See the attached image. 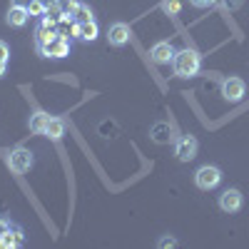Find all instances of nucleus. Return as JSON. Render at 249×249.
Returning a JSON list of instances; mask_svg holds the SVG:
<instances>
[{
    "mask_svg": "<svg viewBox=\"0 0 249 249\" xmlns=\"http://www.w3.org/2000/svg\"><path fill=\"white\" fill-rule=\"evenodd\" d=\"M172 65H175V75L177 77H195L199 72V68H202V55L197 50L184 48V50L175 53Z\"/></svg>",
    "mask_w": 249,
    "mask_h": 249,
    "instance_id": "f257e3e1",
    "label": "nucleus"
},
{
    "mask_svg": "<svg viewBox=\"0 0 249 249\" xmlns=\"http://www.w3.org/2000/svg\"><path fill=\"white\" fill-rule=\"evenodd\" d=\"M219 182H222V170L214 167V164H204V167H199L195 172V184L199 187V190H204V192L214 190Z\"/></svg>",
    "mask_w": 249,
    "mask_h": 249,
    "instance_id": "f03ea898",
    "label": "nucleus"
},
{
    "mask_svg": "<svg viewBox=\"0 0 249 249\" xmlns=\"http://www.w3.org/2000/svg\"><path fill=\"white\" fill-rule=\"evenodd\" d=\"M8 167L13 170V172H18V175H25V172H30L33 170V164H35V157H33V152L30 150H25V147H18V150H13L10 155H8Z\"/></svg>",
    "mask_w": 249,
    "mask_h": 249,
    "instance_id": "7ed1b4c3",
    "label": "nucleus"
},
{
    "mask_svg": "<svg viewBox=\"0 0 249 249\" xmlns=\"http://www.w3.org/2000/svg\"><path fill=\"white\" fill-rule=\"evenodd\" d=\"M197 147L199 144H197V140L192 135H179L175 140V157L179 162H192L197 157Z\"/></svg>",
    "mask_w": 249,
    "mask_h": 249,
    "instance_id": "20e7f679",
    "label": "nucleus"
},
{
    "mask_svg": "<svg viewBox=\"0 0 249 249\" xmlns=\"http://www.w3.org/2000/svg\"><path fill=\"white\" fill-rule=\"evenodd\" d=\"M37 50H40L43 57H65L70 53V43H68L65 35H55L53 40H48V43L37 45Z\"/></svg>",
    "mask_w": 249,
    "mask_h": 249,
    "instance_id": "39448f33",
    "label": "nucleus"
},
{
    "mask_svg": "<svg viewBox=\"0 0 249 249\" xmlns=\"http://www.w3.org/2000/svg\"><path fill=\"white\" fill-rule=\"evenodd\" d=\"M242 204H244V197L239 190H234V187H230V190H224L219 195V210L227 212V214H234L242 210Z\"/></svg>",
    "mask_w": 249,
    "mask_h": 249,
    "instance_id": "423d86ee",
    "label": "nucleus"
},
{
    "mask_svg": "<svg viewBox=\"0 0 249 249\" xmlns=\"http://www.w3.org/2000/svg\"><path fill=\"white\" fill-rule=\"evenodd\" d=\"M130 35H132V30H130L127 23H112L107 28V43L112 48H122V45L130 43Z\"/></svg>",
    "mask_w": 249,
    "mask_h": 249,
    "instance_id": "0eeeda50",
    "label": "nucleus"
},
{
    "mask_svg": "<svg viewBox=\"0 0 249 249\" xmlns=\"http://www.w3.org/2000/svg\"><path fill=\"white\" fill-rule=\"evenodd\" d=\"M247 88H244V80L242 77H227L224 85H222V95L230 100V102H239L244 97Z\"/></svg>",
    "mask_w": 249,
    "mask_h": 249,
    "instance_id": "6e6552de",
    "label": "nucleus"
},
{
    "mask_svg": "<svg viewBox=\"0 0 249 249\" xmlns=\"http://www.w3.org/2000/svg\"><path fill=\"white\" fill-rule=\"evenodd\" d=\"M150 55H152V60L157 62V65H167V62L175 60V48H172V43L162 40V43H155V45H152Z\"/></svg>",
    "mask_w": 249,
    "mask_h": 249,
    "instance_id": "1a4fd4ad",
    "label": "nucleus"
},
{
    "mask_svg": "<svg viewBox=\"0 0 249 249\" xmlns=\"http://www.w3.org/2000/svg\"><path fill=\"white\" fill-rule=\"evenodd\" d=\"M100 30H97V23L95 20H88V23H77L75 25V37L82 40V43H92V40H97Z\"/></svg>",
    "mask_w": 249,
    "mask_h": 249,
    "instance_id": "9d476101",
    "label": "nucleus"
},
{
    "mask_svg": "<svg viewBox=\"0 0 249 249\" xmlns=\"http://www.w3.org/2000/svg\"><path fill=\"white\" fill-rule=\"evenodd\" d=\"M28 18H30L28 8H15V5H10V10H8V15H5V23H8L10 28H23V25L28 23Z\"/></svg>",
    "mask_w": 249,
    "mask_h": 249,
    "instance_id": "9b49d317",
    "label": "nucleus"
},
{
    "mask_svg": "<svg viewBox=\"0 0 249 249\" xmlns=\"http://www.w3.org/2000/svg\"><path fill=\"white\" fill-rule=\"evenodd\" d=\"M48 122H50V115L37 110V112H33V115H30V130H33L35 135H45Z\"/></svg>",
    "mask_w": 249,
    "mask_h": 249,
    "instance_id": "f8f14e48",
    "label": "nucleus"
},
{
    "mask_svg": "<svg viewBox=\"0 0 249 249\" xmlns=\"http://www.w3.org/2000/svg\"><path fill=\"white\" fill-rule=\"evenodd\" d=\"M62 135H65V122H62L60 117H50L48 127H45V137H50V140H60Z\"/></svg>",
    "mask_w": 249,
    "mask_h": 249,
    "instance_id": "ddd939ff",
    "label": "nucleus"
},
{
    "mask_svg": "<svg viewBox=\"0 0 249 249\" xmlns=\"http://www.w3.org/2000/svg\"><path fill=\"white\" fill-rule=\"evenodd\" d=\"M55 8H57V13H60L62 20H70L72 13H75V8H77V3H75V0H55Z\"/></svg>",
    "mask_w": 249,
    "mask_h": 249,
    "instance_id": "4468645a",
    "label": "nucleus"
},
{
    "mask_svg": "<svg viewBox=\"0 0 249 249\" xmlns=\"http://www.w3.org/2000/svg\"><path fill=\"white\" fill-rule=\"evenodd\" d=\"M72 18L77 20V23H88V20H92V10H90V5H85V3H77V8H75Z\"/></svg>",
    "mask_w": 249,
    "mask_h": 249,
    "instance_id": "2eb2a0df",
    "label": "nucleus"
},
{
    "mask_svg": "<svg viewBox=\"0 0 249 249\" xmlns=\"http://www.w3.org/2000/svg\"><path fill=\"white\" fill-rule=\"evenodd\" d=\"M162 10L167 13V15H179V0H164Z\"/></svg>",
    "mask_w": 249,
    "mask_h": 249,
    "instance_id": "dca6fc26",
    "label": "nucleus"
},
{
    "mask_svg": "<svg viewBox=\"0 0 249 249\" xmlns=\"http://www.w3.org/2000/svg\"><path fill=\"white\" fill-rule=\"evenodd\" d=\"M45 8H48L45 3H40V0H33V3L28 5V13H30V15H45Z\"/></svg>",
    "mask_w": 249,
    "mask_h": 249,
    "instance_id": "f3484780",
    "label": "nucleus"
},
{
    "mask_svg": "<svg viewBox=\"0 0 249 249\" xmlns=\"http://www.w3.org/2000/svg\"><path fill=\"white\" fill-rule=\"evenodd\" d=\"M222 3H224L227 10H239L244 5V0H222Z\"/></svg>",
    "mask_w": 249,
    "mask_h": 249,
    "instance_id": "a211bd4d",
    "label": "nucleus"
},
{
    "mask_svg": "<svg viewBox=\"0 0 249 249\" xmlns=\"http://www.w3.org/2000/svg\"><path fill=\"white\" fill-rule=\"evenodd\" d=\"M190 3H192L195 8H212L217 0H190Z\"/></svg>",
    "mask_w": 249,
    "mask_h": 249,
    "instance_id": "6ab92c4d",
    "label": "nucleus"
},
{
    "mask_svg": "<svg viewBox=\"0 0 249 249\" xmlns=\"http://www.w3.org/2000/svg\"><path fill=\"white\" fill-rule=\"evenodd\" d=\"M8 57H10V48L3 43V40H0V60H3V62H8Z\"/></svg>",
    "mask_w": 249,
    "mask_h": 249,
    "instance_id": "aec40b11",
    "label": "nucleus"
},
{
    "mask_svg": "<svg viewBox=\"0 0 249 249\" xmlns=\"http://www.w3.org/2000/svg\"><path fill=\"white\" fill-rule=\"evenodd\" d=\"M175 244H177L175 237H162V239H160V247H175Z\"/></svg>",
    "mask_w": 249,
    "mask_h": 249,
    "instance_id": "412c9836",
    "label": "nucleus"
},
{
    "mask_svg": "<svg viewBox=\"0 0 249 249\" xmlns=\"http://www.w3.org/2000/svg\"><path fill=\"white\" fill-rule=\"evenodd\" d=\"M30 3H33V0H13V5H15V8H28Z\"/></svg>",
    "mask_w": 249,
    "mask_h": 249,
    "instance_id": "4be33fe9",
    "label": "nucleus"
},
{
    "mask_svg": "<svg viewBox=\"0 0 249 249\" xmlns=\"http://www.w3.org/2000/svg\"><path fill=\"white\" fill-rule=\"evenodd\" d=\"M5 70H8V62L0 60V77H5Z\"/></svg>",
    "mask_w": 249,
    "mask_h": 249,
    "instance_id": "5701e85b",
    "label": "nucleus"
},
{
    "mask_svg": "<svg viewBox=\"0 0 249 249\" xmlns=\"http://www.w3.org/2000/svg\"><path fill=\"white\" fill-rule=\"evenodd\" d=\"M40 3H45V5H50V3H53V0H40Z\"/></svg>",
    "mask_w": 249,
    "mask_h": 249,
    "instance_id": "b1692460",
    "label": "nucleus"
}]
</instances>
